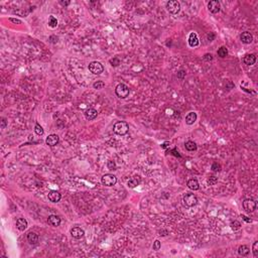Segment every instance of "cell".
Here are the masks:
<instances>
[{"mask_svg": "<svg viewBox=\"0 0 258 258\" xmlns=\"http://www.w3.org/2000/svg\"><path fill=\"white\" fill-rule=\"evenodd\" d=\"M113 130L118 135H125L128 132V130H129V126H128V124L126 122H117L114 125Z\"/></svg>", "mask_w": 258, "mask_h": 258, "instance_id": "1", "label": "cell"}, {"mask_svg": "<svg viewBox=\"0 0 258 258\" xmlns=\"http://www.w3.org/2000/svg\"><path fill=\"white\" fill-rule=\"evenodd\" d=\"M115 93L119 98L124 99V98L128 97V95H129V93H130V89H129L125 84H119L117 87H116Z\"/></svg>", "mask_w": 258, "mask_h": 258, "instance_id": "2", "label": "cell"}, {"mask_svg": "<svg viewBox=\"0 0 258 258\" xmlns=\"http://www.w3.org/2000/svg\"><path fill=\"white\" fill-rule=\"evenodd\" d=\"M101 182H102V184L106 187H113L114 185L117 183V178H116V176H114V174H106L102 176Z\"/></svg>", "mask_w": 258, "mask_h": 258, "instance_id": "3", "label": "cell"}, {"mask_svg": "<svg viewBox=\"0 0 258 258\" xmlns=\"http://www.w3.org/2000/svg\"><path fill=\"white\" fill-rule=\"evenodd\" d=\"M183 202H184L185 206L191 208V207L196 206L197 203H198V199L194 194H186L184 196V199H183Z\"/></svg>", "mask_w": 258, "mask_h": 258, "instance_id": "4", "label": "cell"}, {"mask_svg": "<svg viewBox=\"0 0 258 258\" xmlns=\"http://www.w3.org/2000/svg\"><path fill=\"white\" fill-rule=\"evenodd\" d=\"M89 71L94 75H100L103 73L104 67L101 63L99 62H92L89 65Z\"/></svg>", "mask_w": 258, "mask_h": 258, "instance_id": "5", "label": "cell"}, {"mask_svg": "<svg viewBox=\"0 0 258 258\" xmlns=\"http://www.w3.org/2000/svg\"><path fill=\"white\" fill-rule=\"evenodd\" d=\"M166 8L171 14H176L181 10V4L176 0H170L166 3Z\"/></svg>", "mask_w": 258, "mask_h": 258, "instance_id": "6", "label": "cell"}, {"mask_svg": "<svg viewBox=\"0 0 258 258\" xmlns=\"http://www.w3.org/2000/svg\"><path fill=\"white\" fill-rule=\"evenodd\" d=\"M243 208L247 213H252L256 209V202L253 199H246L243 201Z\"/></svg>", "mask_w": 258, "mask_h": 258, "instance_id": "7", "label": "cell"}, {"mask_svg": "<svg viewBox=\"0 0 258 258\" xmlns=\"http://www.w3.org/2000/svg\"><path fill=\"white\" fill-rule=\"evenodd\" d=\"M208 8H209V10H210L211 12L214 13V14H216V13L219 12L220 8H221V6H220V2L219 1H217V0H212V1L209 2Z\"/></svg>", "mask_w": 258, "mask_h": 258, "instance_id": "8", "label": "cell"}, {"mask_svg": "<svg viewBox=\"0 0 258 258\" xmlns=\"http://www.w3.org/2000/svg\"><path fill=\"white\" fill-rule=\"evenodd\" d=\"M48 198H49V200H50L51 202L58 203V202H60V200H61V198H62V197H61V194L58 192V191H54V190H53V191H51V192L49 193Z\"/></svg>", "mask_w": 258, "mask_h": 258, "instance_id": "9", "label": "cell"}, {"mask_svg": "<svg viewBox=\"0 0 258 258\" xmlns=\"http://www.w3.org/2000/svg\"><path fill=\"white\" fill-rule=\"evenodd\" d=\"M84 234H85L84 230L81 229L80 227H74L71 229V235H72L74 238H76V239L82 238L83 236H84Z\"/></svg>", "mask_w": 258, "mask_h": 258, "instance_id": "10", "label": "cell"}, {"mask_svg": "<svg viewBox=\"0 0 258 258\" xmlns=\"http://www.w3.org/2000/svg\"><path fill=\"white\" fill-rule=\"evenodd\" d=\"M240 39H241V41L243 42V44H251L252 40H253V36H252V34L250 32H248V31H244V32H242V34L240 35Z\"/></svg>", "mask_w": 258, "mask_h": 258, "instance_id": "11", "label": "cell"}, {"mask_svg": "<svg viewBox=\"0 0 258 258\" xmlns=\"http://www.w3.org/2000/svg\"><path fill=\"white\" fill-rule=\"evenodd\" d=\"M46 143L49 146H56L59 143V136L57 134H51L49 135V137L46 138Z\"/></svg>", "mask_w": 258, "mask_h": 258, "instance_id": "12", "label": "cell"}, {"mask_svg": "<svg viewBox=\"0 0 258 258\" xmlns=\"http://www.w3.org/2000/svg\"><path fill=\"white\" fill-rule=\"evenodd\" d=\"M98 115L97 110H95L94 108H89L85 111V117L87 118L88 120H94Z\"/></svg>", "mask_w": 258, "mask_h": 258, "instance_id": "13", "label": "cell"}, {"mask_svg": "<svg viewBox=\"0 0 258 258\" xmlns=\"http://www.w3.org/2000/svg\"><path fill=\"white\" fill-rule=\"evenodd\" d=\"M243 62L245 63L246 65H248V66H252V65L255 64L256 62V57L254 54H248L246 55L245 57H244L243 59Z\"/></svg>", "mask_w": 258, "mask_h": 258, "instance_id": "14", "label": "cell"}, {"mask_svg": "<svg viewBox=\"0 0 258 258\" xmlns=\"http://www.w3.org/2000/svg\"><path fill=\"white\" fill-rule=\"evenodd\" d=\"M48 222L51 226L58 227V226H60V224H61V219L58 217V216H56V215H51L48 219Z\"/></svg>", "mask_w": 258, "mask_h": 258, "instance_id": "15", "label": "cell"}, {"mask_svg": "<svg viewBox=\"0 0 258 258\" xmlns=\"http://www.w3.org/2000/svg\"><path fill=\"white\" fill-rule=\"evenodd\" d=\"M189 44H190L192 48H194V46H197L199 44L198 35H197L195 32H192L190 34V36H189Z\"/></svg>", "mask_w": 258, "mask_h": 258, "instance_id": "16", "label": "cell"}, {"mask_svg": "<svg viewBox=\"0 0 258 258\" xmlns=\"http://www.w3.org/2000/svg\"><path fill=\"white\" fill-rule=\"evenodd\" d=\"M16 227L20 231H24L27 228V221L23 218H18L16 221Z\"/></svg>", "mask_w": 258, "mask_h": 258, "instance_id": "17", "label": "cell"}, {"mask_svg": "<svg viewBox=\"0 0 258 258\" xmlns=\"http://www.w3.org/2000/svg\"><path fill=\"white\" fill-rule=\"evenodd\" d=\"M196 120H197V114L195 113V112H191V113H189L188 115H187L186 123L188 124V125H192V124H194L195 122H196Z\"/></svg>", "mask_w": 258, "mask_h": 258, "instance_id": "18", "label": "cell"}, {"mask_svg": "<svg viewBox=\"0 0 258 258\" xmlns=\"http://www.w3.org/2000/svg\"><path fill=\"white\" fill-rule=\"evenodd\" d=\"M27 241L30 244H32V245H34V244H36L38 242V236L35 233H33V232H30V233L27 234Z\"/></svg>", "mask_w": 258, "mask_h": 258, "instance_id": "19", "label": "cell"}, {"mask_svg": "<svg viewBox=\"0 0 258 258\" xmlns=\"http://www.w3.org/2000/svg\"><path fill=\"white\" fill-rule=\"evenodd\" d=\"M188 187L189 189H191V190L193 191H197L199 190V188H200V185H199V182L197 180H190L188 182Z\"/></svg>", "mask_w": 258, "mask_h": 258, "instance_id": "20", "label": "cell"}, {"mask_svg": "<svg viewBox=\"0 0 258 258\" xmlns=\"http://www.w3.org/2000/svg\"><path fill=\"white\" fill-rule=\"evenodd\" d=\"M250 252V249L247 245H241L239 248H238V253L241 256H247Z\"/></svg>", "mask_w": 258, "mask_h": 258, "instance_id": "21", "label": "cell"}, {"mask_svg": "<svg viewBox=\"0 0 258 258\" xmlns=\"http://www.w3.org/2000/svg\"><path fill=\"white\" fill-rule=\"evenodd\" d=\"M139 183H140L139 179H137V178H132V179H130V180L128 181L127 185H128V187H129V188H135V187L138 186Z\"/></svg>", "mask_w": 258, "mask_h": 258, "instance_id": "22", "label": "cell"}, {"mask_svg": "<svg viewBox=\"0 0 258 258\" xmlns=\"http://www.w3.org/2000/svg\"><path fill=\"white\" fill-rule=\"evenodd\" d=\"M185 146H186L187 150H189V151H194L197 149V144L194 142V141H187Z\"/></svg>", "mask_w": 258, "mask_h": 258, "instance_id": "23", "label": "cell"}, {"mask_svg": "<svg viewBox=\"0 0 258 258\" xmlns=\"http://www.w3.org/2000/svg\"><path fill=\"white\" fill-rule=\"evenodd\" d=\"M217 54H218V56L221 57V58H225V57L228 55V51L225 46H221V48L218 50Z\"/></svg>", "mask_w": 258, "mask_h": 258, "instance_id": "24", "label": "cell"}, {"mask_svg": "<svg viewBox=\"0 0 258 258\" xmlns=\"http://www.w3.org/2000/svg\"><path fill=\"white\" fill-rule=\"evenodd\" d=\"M93 87H94V89H97V90L103 89V88L105 87V83H104L103 81H97V82H95L93 84Z\"/></svg>", "mask_w": 258, "mask_h": 258, "instance_id": "25", "label": "cell"}, {"mask_svg": "<svg viewBox=\"0 0 258 258\" xmlns=\"http://www.w3.org/2000/svg\"><path fill=\"white\" fill-rule=\"evenodd\" d=\"M49 25H50L51 27H56L57 25H58V20H57L56 17L53 16V15H51L50 18H49Z\"/></svg>", "mask_w": 258, "mask_h": 258, "instance_id": "26", "label": "cell"}, {"mask_svg": "<svg viewBox=\"0 0 258 258\" xmlns=\"http://www.w3.org/2000/svg\"><path fill=\"white\" fill-rule=\"evenodd\" d=\"M34 131H35V133H36L37 135H39V136H40V135H44V129H42V127H41L38 123L35 124Z\"/></svg>", "mask_w": 258, "mask_h": 258, "instance_id": "27", "label": "cell"}, {"mask_svg": "<svg viewBox=\"0 0 258 258\" xmlns=\"http://www.w3.org/2000/svg\"><path fill=\"white\" fill-rule=\"evenodd\" d=\"M230 226H231V228L234 230V231H235V230H238V229H240V228H241V224H240V222H239V221H233V222H231Z\"/></svg>", "mask_w": 258, "mask_h": 258, "instance_id": "28", "label": "cell"}, {"mask_svg": "<svg viewBox=\"0 0 258 258\" xmlns=\"http://www.w3.org/2000/svg\"><path fill=\"white\" fill-rule=\"evenodd\" d=\"M252 251H253L254 257H258V241H255L253 243V248H252Z\"/></svg>", "mask_w": 258, "mask_h": 258, "instance_id": "29", "label": "cell"}, {"mask_svg": "<svg viewBox=\"0 0 258 258\" xmlns=\"http://www.w3.org/2000/svg\"><path fill=\"white\" fill-rule=\"evenodd\" d=\"M208 183L211 186H214V185H216L218 183V178H216L215 176H211L208 180Z\"/></svg>", "mask_w": 258, "mask_h": 258, "instance_id": "30", "label": "cell"}, {"mask_svg": "<svg viewBox=\"0 0 258 258\" xmlns=\"http://www.w3.org/2000/svg\"><path fill=\"white\" fill-rule=\"evenodd\" d=\"M212 170L213 171H220L221 170V165L218 162H215L212 164Z\"/></svg>", "mask_w": 258, "mask_h": 258, "instance_id": "31", "label": "cell"}, {"mask_svg": "<svg viewBox=\"0 0 258 258\" xmlns=\"http://www.w3.org/2000/svg\"><path fill=\"white\" fill-rule=\"evenodd\" d=\"M160 247H161V244H160V242H159L158 240H155V241H154V243H153V246H152L153 250H155V251H157V250H159V249H160Z\"/></svg>", "mask_w": 258, "mask_h": 258, "instance_id": "32", "label": "cell"}, {"mask_svg": "<svg viewBox=\"0 0 258 258\" xmlns=\"http://www.w3.org/2000/svg\"><path fill=\"white\" fill-rule=\"evenodd\" d=\"M107 166H108V168L111 169V170H114V169L116 168V164H115V162H114V161H112V160H109V161H108Z\"/></svg>", "mask_w": 258, "mask_h": 258, "instance_id": "33", "label": "cell"}, {"mask_svg": "<svg viewBox=\"0 0 258 258\" xmlns=\"http://www.w3.org/2000/svg\"><path fill=\"white\" fill-rule=\"evenodd\" d=\"M110 64H111L113 67H117L118 65L120 64V61L118 60L117 58H114L113 60H111V61H110Z\"/></svg>", "mask_w": 258, "mask_h": 258, "instance_id": "34", "label": "cell"}, {"mask_svg": "<svg viewBox=\"0 0 258 258\" xmlns=\"http://www.w3.org/2000/svg\"><path fill=\"white\" fill-rule=\"evenodd\" d=\"M185 77H186V72H185L184 70H181L180 72L178 73V78L180 79V80H184Z\"/></svg>", "mask_w": 258, "mask_h": 258, "instance_id": "35", "label": "cell"}, {"mask_svg": "<svg viewBox=\"0 0 258 258\" xmlns=\"http://www.w3.org/2000/svg\"><path fill=\"white\" fill-rule=\"evenodd\" d=\"M204 59L206 61H212L213 60V57H212V55H211V54H207V55H205Z\"/></svg>", "mask_w": 258, "mask_h": 258, "instance_id": "36", "label": "cell"}, {"mask_svg": "<svg viewBox=\"0 0 258 258\" xmlns=\"http://www.w3.org/2000/svg\"><path fill=\"white\" fill-rule=\"evenodd\" d=\"M9 20L11 21V22L13 23H18V24H20L21 23V20H19V19H15V18H10Z\"/></svg>", "mask_w": 258, "mask_h": 258, "instance_id": "37", "label": "cell"}, {"mask_svg": "<svg viewBox=\"0 0 258 258\" xmlns=\"http://www.w3.org/2000/svg\"><path fill=\"white\" fill-rule=\"evenodd\" d=\"M241 217H242V219H243L245 222H247V223H250V222H252V220H251V219H249V218H248V217H246V216H243V215H242Z\"/></svg>", "mask_w": 258, "mask_h": 258, "instance_id": "38", "label": "cell"}, {"mask_svg": "<svg viewBox=\"0 0 258 258\" xmlns=\"http://www.w3.org/2000/svg\"><path fill=\"white\" fill-rule=\"evenodd\" d=\"M5 126H6V119L5 118H2V121H1V128H5Z\"/></svg>", "mask_w": 258, "mask_h": 258, "instance_id": "39", "label": "cell"}, {"mask_svg": "<svg viewBox=\"0 0 258 258\" xmlns=\"http://www.w3.org/2000/svg\"><path fill=\"white\" fill-rule=\"evenodd\" d=\"M214 37H215L214 33H211V35H210V34H209V35H208V38H209V39H210V41H211V40H212V39H213V38H214Z\"/></svg>", "mask_w": 258, "mask_h": 258, "instance_id": "40", "label": "cell"}, {"mask_svg": "<svg viewBox=\"0 0 258 258\" xmlns=\"http://www.w3.org/2000/svg\"><path fill=\"white\" fill-rule=\"evenodd\" d=\"M61 4H63V5H69V4H70V1H61Z\"/></svg>", "mask_w": 258, "mask_h": 258, "instance_id": "41", "label": "cell"}, {"mask_svg": "<svg viewBox=\"0 0 258 258\" xmlns=\"http://www.w3.org/2000/svg\"><path fill=\"white\" fill-rule=\"evenodd\" d=\"M168 144H169V142H164L162 145H161V146H162L163 148H165V147H167V146H168Z\"/></svg>", "mask_w": 258, "mask_h": 258, "instance_id": "42", "label": "cell"}]
</instances>
